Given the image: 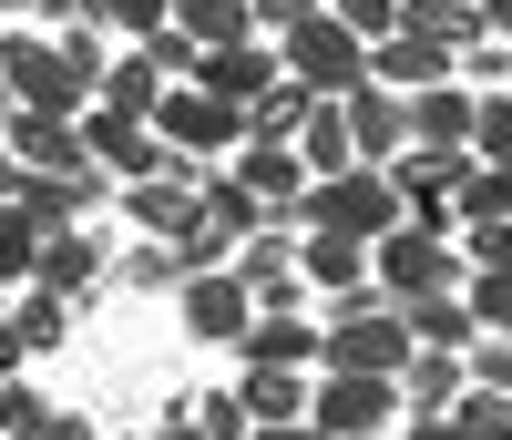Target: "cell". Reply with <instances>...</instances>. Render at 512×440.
Returning a JSON list of instances; mask_svg holds the SVG:
<instances>
[{
	"mask_svg": "<svg viewBox=\"0 0 512 440\" xmlns=\"http://www.w3.org/2000/svg\"><path fill=\"white\" fill-rule=\"evenodd\" d=\"M390 226H410V205H400V185H390V164L318 174L308 205H297V236H359V246H379Z\"/></svg>",
	"mask_w": 512,
	"mask_h": 440,
	"instance_id": "6da1fadb",
	"label": "cell"
},
{
	"mask_svg": "<svg viewBox=\"0 0 512 440\" xmlns=\"http://www.w3.org/2000/svg\"><path fill=\"white\" fill-rule=\"evenodd\" d=\"M0 82H11V113H52V123L93 113V82H82L62 62V41H41V31H0Z\"/></svg>",
	"mask_w": 512,
	"mask_h": 440,
	"instance_id": "7a4b0ae2",
	"label": "cell"
},
{
	"mask_svg": "<svg viewBox=\"0 0 512 440\" xmlns=\"http://www.w3.org/2000/svg\"><path fill=\"white\" fill-rule=\"evenodd\" d=\"M369 277H379V297H390V307H410V297H461V287H472L461 246L431 236V226H390V236L369 246Z\"/></svg>",
	"mask_w": 512,
	"mask_h": 440,
	"instance_id": "3957f363",
	"label": "cell"
},
{
	"mask_svg": "<svg viewBox=\"0 0 512 440\" xmlns=\"http://www.w3.org/2000/svg\"><path fill=\"white\" fill-rule=\"evenodd\" d=\"M277 62H287V82L297 93H318V103H349V93H369V41L349 31V21H297L287 41H277Z\"/></svg>",
	"mask_w": 512,
	"mask_h": 440,
	"instance_id": "277c9868",
	"label": "cell"
},
{
	"mask_svg": "<svg viewBox=\"0 0 512 440\" xmlns=\"http://www.w3.org/2000/svg\"><path fill=\"white\" fill-rule=\"evenodd\" d=\"M410 318H400V307L390 297H379V307H328V359L318 369H359V379H400L410 369Z\"/></svg>",
	"mask_w": 512,
	"mask_h": 440,
	"instance_id": "5b68a950",
	"label": "cell"
},
{
	"mask_svg": "<svg viewBox=\"0 0 512 440\" xmlns=\"http://www.w3.org/2000/svg\"><path fill=\"white\" fill-rule=\"evenodd\" d=\"M308 420L328 440H359V430H400V379H359V369H318L308 379Z\"/></svg>",
	"mask_w": 512,
	"mask_h": 440,
	"instance_id": "8992f818",
	"label": "cell"
},
{
	"mask_svg": "<svg viewBox=\"0 0 512 440\" xmlns=\"http://www.w3.org/2000/svg\"><path fill=\"white\" fill-rule=\"evenodd\" d=\"M154 134H164V154H185V164H216V154H236V144H246V113L185 82V93H164V103H154Z\"/></svg>",
	"mask_w": 512,
	"mask_h": 440,
	"instance_id": "52a82bcc",
	"label": "cell"
},
{
	"mask_svg": "<svg viewBox=\"0 0 512 440\" xmlns=\"http://www.w3.org/2000/svg\"><path fill=\"white\" fill-rule=\"evenodd\" d=\"M195 185H205V164H185V154H164V174H144V185H123V215H134L144 236H164V246H185V236L205 226V205H195Z\"/></svg>",
	"mask_w": 512,
	"mask_h": 440,
	"instance_id": "ba28073f",
	"label": "cell"
},
{
	"mask_svg": "<svg viewBox=\"0 0 512 440\" xmlns=\"http://www.w3.org/2000/svg\"><path fill=\"white\" fill-rule=\"evenodd\" d=\"M369 82H379V93H400V103H410V93H441V82H461V52L400 21V31L369 52Z\"/></svg>",
	"mask_w": 512,
	"mask_h": 440,
	"instance_id": "9c48e42d",
	"label": "cell"
},
{
	"mask_svg": "<svg viewBox=\"0 0 512 440\" xmlns=\"http://www.w3.org/2000/svg\"><path fill=\"white\" fill-rule=\"evenodd\" d=\"M175 307H185V338H205V348H236V338L256 328V297L236 287V267L185 277V287H175Z\"/></svg>",
	"mask_w": 512,
	"mask_h": 440,
	"instance_id": "30bf717a",
	"label": "cell"
},
{
	"mask_svg": "<svg viewBox=\"0 0 512 440\" xmlns=\"http://www.w3.org/2000/svg\"><path fill=\"white\" fill-rule=\"evenodd\" d=\"M236 185L267 205V226H297V205H308L318 174L297 164V144H236Z\"/></svg>",
	"mask_w": 512,
	"mask_h": 440,
	"instance_id": "8fae6325",
	"label": "cell"
},
{
	"mask_svg": "<svg viewBox=\"0 0 512 440\" xmlns=\"http://www.w3.org/2000/svg\"><path fill=\"white\" fill-rule=\"evenodd\" d=\"M103 277H113V256H103V236H93V226L41 236V256H31V287H41V297H62V307H82Z\"/></svg>",
	"mask_w": 512,
	"mask_h": 440,
	"instance_id": "7c38bea8",
	"label": "cell"
},
{
	"mask_svg": "<svg viewBox=\"0 0 512 440\" xmlns=\"http://www.w3.org/2000/svg\"><path fill=\"white\" fill-rule=\"evenodd\" d=\"M103 185H113L103 164H82V174H21V215H31L41 236H72L82 215L103 205Z\"/></svg>",
	"mask_w": 512,
	"mask_h": 440,
	"instance_id": "4fadbf2b",
	"label": "cell"
},
{
	"mask_svg": "<svg viewBox=\"0 0 512 440\" xmlns=\"http://www.w3.org/2000/svg\"><path fill=\"white\" fill-rule=\"evenodd\" d=\"M287 82V62H277V41H236V52H205L195 62V93H216V103H256V93H277Z\"/></svg>",
	"mask_w": 512,
	"mask_h": 440,
	"instance_id": "5bb4252c",
	"label": "cell"
},
{
	"mask_svg": "<svg viewBox=\"0 0 512 440\" xmlns=\"http://www.w3.org/2000/svg\"><path fill=\"white\" fill-rule=\"evenodd\" d=\"M82 154H93L113 185H144V174H164V134L154 123H113V113H82Z\"/></svg>",
	"mask_w": 512,
	"mask_h": 440,
	"instance_id": "9a60e30c",
	"label": "cell"
},
{
	"mask_svg": "<svg viewBox=\"0 0 512 440\" xmlns=\"http://www.w3.org/2000/svg\"><path fill=\"white\" fill-rule=\"evenodd\" d=\"M472 113H482V93H472V82L410 93V144H420V154H472Z\"/></svg>",
	"mask_w": 512,
	"mask_h": 440,
	"instance_id": "2e32d148",
	"label": "cell"
},
{
	"mask_svg": "<svg viewBox=\"0 0 512 440\" xmlns=\"http://www.w3.org/2000/svg\"><path fill=\"white\" fill-rule=\"evenodd\" d=\"M236 359H246V369H297V379H308V369L328 359V328H318V318H256V328L236 338Z\"/></svg>",
	"mask_w": 512,
	"mask_h": 440,
	"instance_id": "e0dca14e",
	"label": "cell"
},
{
	"mask_svg": "<svg viewBox=\"0 0 512 440\" xmlns=\"http://www.w3.org/2000/svg\"><path fill=\"white\" fill-rule=\"evenodd\" d=\"M0 144H11L21 174H82V164H93V154H82V123H52V113H11Z\"/></svg>",
	"mask_w": 512,
	"mask_h": 440,
	"instance_id": "ac0fdd59",
	"label": "cell"
},
{
	"mask_svg": "<svg viewBox=\"0 0 512 440\" xmlns=\"http://www.w3.org/2000/svg\"><path fill=\"white\" fill-rule=\"evenodd\" d=\"M349 144H359V164H400L410 154V103L400 93H349Z\"/></svg>",
	"mask_w": 512,
	"mask_h": 440,
	"instance_id": "d6986e66",
	"label": "cell"
},
{
	"mask_svg": "<svg viewBox=\"0 0 512 440\" xmlns=\"http://www.w3.org/2000/svg\"><path fill=\"white\" fill-rule=\"evenodd\" d=\"M195 205H205V226H216L226 246H246V236H267V205H256V195L236 185V164H205V185H195Z\"/></svg>",
	"mask_w": 512,
	"mask_h": 440,
	"instance_id": "ffe728a7",
	"label": "cell"
},
{
	"mask_svg": "<svg viewBox=\"0 0 512 440\" xmlns=\"http://www.w3.org/2000/svg\"><path fill=\"white\" fill-rule=\"evenodd\" d=\"M175 31L195 52H236V41H267L256 31V0H175Z\"/></svg>",
	"mask_w": 512,
	"mask_h": 440,
	"instance_id": "44dd1931",
	"label": "cell"
},
{
	"mask_svg": "<svg viewBox=\"0 0 512 440\" xmlns=\"http://www.w3.org/2000/svg\"><path fill=\"white\" fill-rule=\"evenodd\" d=\"M461 389H472V369H461L451 348H410V369H400V410H461Z\"/></svg>",
	"mask_w": 512,
	"mask_h": 440,
	"instance_id": "7402d4cb",
	"label": "cell"
},
{
	"mask_svg": "<svg viewBox=\"0 0 512 440\" xmlns=\"http://www.w3.org/2000/svg\"><path fill=\"white\" fill-rule=\"evenodd\" d=\"M154 103H164V82H154V62H144V52H113V72H103V93H93V113H113V123H154Z\"/></svg>",
	"mask_w": 512,
	"mask_h": 440,
	"instance_id": "603a6c76",
	"label": "cell"
},
{
	"mask_svg": "<svg viewBox=\"0 0 512 440\" xmlns=\"http://www.w3.org/2000/svg\"><path fill=\"white\" fill-rule=\"evenodd\" d=\"M195 267H185V246H164V236H134L113 256V287H144V297H175Z\"/></svg>",
	"mask_w": 512,
	"mask_h": 440,
	"instance_id": "cb8c5ba5",
	"label": "cell"
},
{
	"mask_svg": "<svg viewBox=\"0 0 512 440\" xmlns=\"http://www.w3.org/2000/svg\"><path fill=\"white\" fill-rule=\"evenodd\" d=\"M400 318H410V338H420V348H451V359H472V338H482L461 297H410Z\"/></svg>",
	"mask_w": 512,
	"mask_h": 440,
	"instance_id": "d4e9b609",
	"label": "cell"
},
{
	"mask_svg": "<svg viewBox=\"0 0 512 440\" xmlns=\"http://www.w3.org/2000/svg\"><path fill=\"white\" fill-rule=\"evenodd\" d=\"M308 113H318V93L277 82V93H256V103H246V144H297V134H308Z\"/></svg>",
	"mask_w": 512,
	"mask_h": 440,
	"instance_id": "484cf974",
	"label": "cell"
},
{
	"mask_svg": "<svg viewBox=\"0 0 512 440\" xmlns=\"http://www.w3.org/2000/svg\"><path fill=\"white\" fill-rule=\"evenodd\" d=\"M236 400H246L256 430H267V420H308V379H297V369H246Z\"/></svg>",
	"mask_w": 512,
	"mask_h": 440,
	"instance_id": "4316f807",
	"label": "cell"
},
{
	"mask_svg": "<svg viewBox=\"0 0 512 440\" xmlns=\"http://www.w3.org/2000/svg\"><path fill=\"white\" fill-rule=\"evenodd\" d=\"M297 164H308V174H349V164H359V144H349V103H318V113H308Z\"/></svg>",
	"mask_w": 512,
	"mask_h": 440,
	"instance_id": "83f0119b",
	"label": "cell"
},
{
	"mask_svg": "<svg viewBox=\"0 0 512 440\" xmlns=\"http://www.w3.org/2000/svg\"><path fill=\"white\" fill-rule=\"evenodd\" d=\"M62 328H72V307H62V297H41V287H21V297H11V348H21V359L62 348Z\"/></svg>",
	"mask_w": 512,
	"mask_h": 440,
	"instance_id": "f1b7e54d",
	"label": "cell"
},
{
	"mask_svg": "<svg viewBox=\"0 0 512 440\" xmlns=\"http://www.w3.org/2000/svg\"><path fill=\"white\" fill-rule=\"evenodd\" d=\"M451 205H461V226H512V164H472Z\"/></svg>",
	"mask_w": 512,
	"mask_h": 440,
	"instance_id": "f546056e",
	"label": "cell"
},
{
	"mask_svg": "<svg viewBox=\"0 0 512 440\" xmlns=\"http://www.w3.org/2000/svg\"><path fill=\"white\" fill-rule=\"evenodd\" d=\"M31 256H41V226H31L21 205H0V297L31 287Z\"/></svg>",
	"mask_w": 512,
	"mask_h": 440,
	"instance_id": "4dcf8cb0",
	"label": "cell"
},
{
	"mask_svg": "<svg viewBox=\"0 0 512 440\" xmlns=\"http://www.w3.org/2000/svg\"><path fill=\"white\" fill-rule=\"evenodd\" d=\"M134 52H144V62H154V82H164V93H185V82H195V62H205V52H195V41H185V31H175V21H164V31H154V41H134Z\"/></svg>",
	"mask_w": 512,
	"mask_h": 440,
	"instance_id": "1f68e13d",
	"label": "cell"
},
{
	"mask_svg": "<svg viewBox=\"0 0 512 440\" xmlns=\"http://www.w3.org/2000/svg\"><path fill=\"white\" fill-rule=\"evenodd\" d=\"M41 430H52V400L31 379H0V440H41Z\"/></svg>",
	"mask_w": 512,
	"mask_h": 440,
	"instance_id": "d6a6232c",
	"label": "cell"
},
{
	"mask_svg": "<svg viewBox=\"0 0 512 440\" xmlns=\"http://www.w3.org/2000/svg\"><path fill=\"white\" fill-rule=\"evenodd\" d=\"M461 307H472V328H482V338H512V277H482V267H472Z\"/></svg>",
	"mask_w": 512,
	"mask_h": 440,
	"instance_id": "836d02e7",
	"label": "cell"
},
{
	"mask_svg": "<svg viewBox=\"0 0 512 440\" xmlns=\"http://www.w3.org/2000/svg\"><path fill=\"white\" fill-rule=\"evenodd\" d=\"M93 21L123 31V41H154L164 21H175V0H93Z\"/></svg>",
	"mask_w": 512,
	"mask_h": 440,
	"instance_id": "e575fe53",
	"label": "cell"
},
{
	"mask_svg": "<svg viewBox=\"0 0 512 440\" xmlns=\"http://www.w3.org/2000/svg\"><path fill=\"white\" fill-rule=\"evenodd\" d=\"M472 164H512V93H482V113H472Z\"/></svg>",
	"mask_w": 512,
	"mask_h": 440,
	"instance_id": "d590c367",
	"label": "cell"
},
{
	"mask_svg": "<svg viewBox=\"0 0 512 440\" xmlns=\"http://www.w3.org/2000/svg\"><path fill=\"white\" fill-rule=\"evenodd\" d=\"M472 440H512V389H461V410H451Z\"/></svg>",
	"mask_w": 512,
	"mask_h": 440,
	"instance_id": "8d00e7d4",
	"label": "cell"
},
{
	"mask_svg": "<svg viewBox=\"0 0 512 440\" xmlns=\"http://www.w3.org/2000/svg\"><path fill=\"white\" fill-rule=\"evenodd\" d=\"M52 41H62V62H72V72L103 93V72H113V52H103V21H72V31H52Z\"/></svg>",
	"mask_w": 512,
	"mask_h": 440,
	"instance_id": "74e56055",
	"label": "cell"
},
{
	"mask_svg": "<svg viewBox=\"0 0 512 440\" xmlns=\"http://www.w3.org/2000/svg\"><path fill=\"white\" fill-rule=\"evenodd\" d=\"M328 21H349V31L369 41V52H379V41L400 31V0H328Z\"/></svg>",
	"mask_w": 512,
	"mask_h": 440,
	"instance_id": "f35d334b",
	"label": "cell"
},
{
	"mask_svg": "<svg viewBox=\"0 0 512 440\" xmlns=\"http://www.w3.org/2000/svg\"><path fill=\"white\" fill-rule=\"evenodd\" d=\"M461 267H482V277H512V226H461Z\"/></svg>",
	"mask_w": 512,
	"mask_h": 440,
	"instance_id": "ab89813d",
	"label": "cell"
},
{
	"mask_svg": "<svg viewBox=\"0 0 512 440\" xmlns=\"http://www.w3.org/2000/svg\"><path fill=\"white\" fill-rule=\"evenodd\" d=\"M195 430H205V440H256V420H246V400H236V389L195 400Z\"/></svg>",
	"mask_w": 512,
	"mask_h": 440,
	"instance_id": "60d3db41",
	"label": "cell"
},
{
	"mask_svg": "<svg viewBox=\"0 0 512 440\" xmlns=\"http://www.w3.org/2000/svg\"><path fill=\"white\" fill-rule=\"evenodd\" d=\"M461 369H472V389H512V338H472Z\"/></svg>",
	"mask_w": 512,
	"mask_h": 440,
	"instance_id": "b9f144b4",
	"label": "cell"
},
{
	"mask_svg": "<svg viewBox=\"0 0 512 440\" xmlns=\"http://www.w3.org/2000/svg\"><path fill=\"white\" fill-rule=\"evenodd\" d=\"M461 82H512V41H472V52H461Z\"/></svg>",
	"mask_w": 512,
	"mask_h": 440,
	"instance_id": "7bdbcfd3",
	"label": "cell"
},
{
	"mask_svg": "<svg viewBox=\"0 0 512 440\" xmlns=\"http://www.w3.org/2000/svg\"><path fill=\"white\" fill-rule=\"evenodd\" d=\"M328 11V0H256V31H267V41H287L297 21H318Z\"/></svg>",
	"mask_w": 512,
	"mask_h": 440,
	"instance_id": "ee69618b",
	"label": "cell"
},
{
	"mask_svg": "<svg viewBox=\"0 0 512 440\" xmlns=\"http://www.w3.org/2000/svg\"><path fill=\"white\" fill-rule=\"evenodd\" d=\"M390 440H472V430H461V420H451V410H410V420H400V430H390Z\"/></svg>",
	"mask_w": 512,
	"mask_h": 440,
	"instance_id": "f6af8a7d",
	"label": "cell"
},
{
	"mask_svg": "<svg viewBox=\"0 0 512 440\" xmlns=\"http://www.w3.org/2000/svg\"><path fill=\"white\" fill-rule=\"evenodd\" d=\"M41 440H103V420H82V410H52V430Z\"/></svg>",
	"mask_w": 512,
	"mask_h": 440,
	"instance_id": "bcb514c9",
	"label": "cell"
},
{
	"mask_svg": "<svg viewBox=\"0 0 512 440\" xmlns=\"http://www.w3.org/2000/svg\"><path fill=\"white\" fill-rule=\"evenodd\" d=\"M144 440H205V430H195V410H164V420H154Z\"/></svg>",
	"mask_w": 512,
	"mask_h": 440,
	"instance_id": "7dc6e473",
	"label": "cell"
},
{
	"mask_svg": "<svg viewBox=\"0 0 512 440\" xmlns=\"http://www.w3.org/2000/svg\"><path fill=\"white\" fill-rule=\"evenodd\" d=\"M256 440H328V430H318V420H267Z\"/></svg>",
	"mask_w": 512,
	"mask_h": 440,
	"instance_id": "c3c4849f",
	"label": "cell"
},
{
	"mask_svg": "<svg viewBox=\"0 0 512 440\" xmlns=\"http://www.w3.org/2000/svg\"><path fill=\"white\" fill-rule=\"evenodd\" d=\"M0 205H21V164H11V144H0Z\"/></svg>",
	"mask_w": 512,
	"mask_h": 440,
	"instance_id": "681fc988",
	"label": "cell"
},
{
	"mask_svg": "<svg viewBox=\"0 0 512 440\" xmlns=\"http://www.w3.org/2000/svg\"><path fill=\"white\" fill-rule=\"evenodd\" d=\"M482 21H492V41H512V0H482Z\"/></svg>",
	"mask_w": 512,
	"mask_h": 440,
	"instance_id": "f907efd6",
	"label": "cell"
},
{
	"mask_svg": "<svg viewBox=\"0 0 512 440\" xmlns=\"http://www.w3.org/2000/svg\"><path fill=\"white\" fill-rule=\"evenodd\" d=\"M0 369H21V348H11V297H0Z\"/></svg>",
	"mask_w": 512,
	"mask_h": 440,
	"instance_id": "816d5d0a",
	"label": "cell"
},
{
	"mask_svg": "<svg viewBox=\"0 0 512 440\" xmlns=\"http://www.w3.org/2000/svg\"><path fill=\"white\" fill-rule=\"evenodd\" d=\"M21 11H31V0H0V21H11V31H21Z\"/></svg>",
	"mask_w": 512,
	"mask_h": 440,
	"instance_id": "f5cc1de1",
	"label": "cell"
},
{
	"mask_svg": "<svg viewBox=\"0 0 512 440\" xmlns=\"http://www.w3.org/2000/svg\"><path fill=\"white\" fill-rule=\"evenodd\" d=\"M0 113H11V82H0Z\"/></svg>",
	"mask_w": 512,
	"mask_h": 440,
	"instance_id": "db71d44e",
	"label": "cell"
},
{
	"mask_svg": "<svg viewBox=\"0 0 512 440\" xmlns=\"http://www.w3.org/2000/svg\"><path fill=\"white\" fill-rule=\"evenodd\" d=\"M113 440H144V430H113Z\"/></svg>",
	"mask_w": 512,
	"mask_h": 440,
	"instance_id": "11a10c76",
	"label": "cell"
},
{
	"mask_svg": "<svg viewBox=\"0 0 512 440\" xmlns=\"http://www.w3.org/2000/svg\"><path fill=\"white\" fill-rule=\"evenodd\" d=\"M359 440H390V430H359Z\"/></svg>",
	"mask_w": 512,
	"mask_h": 440,
	"instance_id": "9f6ffc18",
	"label": "cell"
},
{
	"mask_svg": "<svg viewBox=\"0 0 512 440\" xmlns=\"http://www.w3.org/2000/svg\"><path fill=\"white\" fill-rule=\"evenodd\" d=\"M0 134H11V113H0Z\"/></svg>",
	"mask_w": 512,
	"mask_h": 440,
	"instance_id": "6f0895ef",
	"label": "cell"
}]
</instances>
